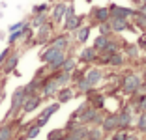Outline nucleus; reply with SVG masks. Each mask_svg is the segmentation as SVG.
<instances>
[{
    "mask_svg": "<svg viewBox=\"0 0 146 140\" xmlns=\"http://www.w3.org/2000/svg\"><path fill=\"white\" fill-rule=\"evenodd\" d=\"M139 125H141L142 131H146V116H141V120H139Z\"/></svg>",
    "mask_w": 146,
    "mask_h": 140,
    "instance_id": "nucleus-29",
    "label": "nucleus"
},
{
    "mask_svg": "<svg viewBox=\"0 0 146 140\" xmlns=\"http://www.w3.org/2000/svg\"><path fill=\"white\" fill-rule=\"evenodd\" d=\"M112 28L114 30H124V28H127V21L125 19H118V17H112Z\"/></svg>",
    "mask_w": 146,
    "mask_h": 140,
    "instance_id": "nucleus-10",
    "label": "nucleus"
},
{
    "mask_svg": "<svg viewBox=\"0 0 146 140\" xmlns=\"http://www.w3.org/2000/svg\"><path fill=\"white\" fill-rule=\"evenodd\" d=\"M23 26H25V22H17V24H13V26H9V32H15V30H21Z\"/></svg>",
    "mask_w": 146,
    "mask_h": 140,
    "instance_id": "nucleus-27",
    "label": "nucleus"
},
{
    "mask_svg": "<svg viewBox=\"0 0 146 140\" xmlns=\"http://www.w3.org/2000/svg\"><path fill=\"white\" fill-rule=\"evenodd\" d=\"M137 88H139V79L135 75H129L127 79H125V90H127V92H135Z\"/></svg>",
    "mask_w": 146,
    "mask_h": 140,
    "instance_id": "nucleus-8",
    "label": "nucleus"
},
{
    "mask_svg": "<svg viewBox=\"0 0 146 140\" xmlns=\"http://www.w3.org/2000/svg\"><path fill=\"white\" fill-rule=\"evenodd\" d=\"M144 2H146V0H144Z\"/></svg>",
    "mask_w": 146,
    "mask_h": 140,
    "instance_id": "nucleus-33",
    "label": "nucleus"
},
{
    "mask_svg": "<svg viewBox=\"0 0 146 140\" xmlns=\"http://www.w3.org/2000/svg\"><path fill=\"white\" fill-rule=\"evenodd\" d=\"M8 56H9V49H4V51L0 52V65L6 62V58H8Z\"/></svg>",
    "mask_w": 146,
    "mask_h": 140,
    "instance_id": "nucleus-25",
    "label": "nucleus"
},
{
    "mask_svg": "<svg viewBox=\"0 0 146 140\" xmlns=\"http://www.w3.org/2000/svg\"><path fill=\"white\" fill-rule=\"evenodd\" d=\"M142 105H144V110H146V99H144V101H142Z\"/></svg>",
    "mask_w": 146,
    "mask_h": 140,
    "instance_id": "nucleus-32",
    "label": "nucleus"
},
{
    "mask_svg": "<svg viewBox=\"0 0 146 140\" xmlns=\"http://www.w3.org/2000/svg\"><path fill=\"white\" fill-rule=\"evenodd\" d=\"M109 62H111V64H114V65H120L122 64V58H120V56H114V58H111Z\"/></svg>",
    "mask_w": 146,
    "mask_h": 140,
    "instance_id": "nucleus-30",
    "label": "nucleus"
},
{
    "mask_svg": "<svg viewBox=\"0 0 146 140\" xmlns=\"http://www.w3.org/2000/svg\"><path fill=\"white\" fill-rule=\"evenodd\" d=\"M105 45H107V39H105V36H99V38L96 39V49H103Z\"/></svg>",
    "mask_w": 146,
    "mask_h": 140,
    "instance_id": "nucleus-19",
    "label": "nucleus"
},
{
    "mask_svg": "<svg viewBox=\"0 0 146 140\" xmlns=\"http://www.w3.org/2000/svg\"><path fill=\"white\" fill-rule=\"evenodd\" d=\"M81 58L84 60V62H90V60H94V51H92V49H86V51H82Z\"/></svg>",
    "mask_w": 146,
    "mask_h": 140,
    "instance_id": "nucleus-16",
    "label": "nucleus"
},
{
    "mask_svg": "<svg viewBox=\"0 0 146 140\" xmlns=\"http://www.w3.org/2000/svg\"><path fill=\"white\" fill-rule=\"evenodd\" d=\"M56 90H58V84H56L54 79H51V81H47L43 84V93H45V95H52Z\"/></svg>",
    "mask_w": 146,
    "mask_h": 140,
    "instance_id": "nucleus-7",
    "label": "nucleus"
},
{
    "mask_svg": "<svg viewBox=\"0 0 146 140\" xmlns=\"http://www.w3.org/2000/svg\"><path fill=\"white\" fill-rule=\"evenodd\" d=\"M62 67H64V71H71L73 67H75V62H73V60H64V64H62Z\"/></svg>",
    "mask_w": 146,
    "mask_h": 140,
    "instance_id": "nucleus-17",
    "label": "nucleus"
},
{
    "mask_svg": "<svg viewBox=\"0 0 146 140\" xmlns=\"http://www.w3.org/2000/svg\"><path fill=\"white\" fill-rule=\"evenodd\" d=\"M25 99H26L25 88H19L17 92L13 93V99H11V114H13V112H17L19 108H23V103H25Z\"/></svg>",
    "mask_w": 146,
    "mask_h": 140,
    "instance_id": "nucleus-1",
    "label": "nucleus"
},
{
    "mask_svg": "<svg viewBox=\"0 0 146 140\" xmlns=\"http://www.w3.org/2000/svg\"><path fill=\"white\" fill-rule=\"evenodd\" d=\"M99 79H101V73H99L98 69H92V71L88 73V77H86V81H88V84H90V86H94Z\"/></svg>",
    "mask_w": 146,
    "mask_h": 140,
    "instance_id": "nucleus-9",
    "label": "nucleus"
},
{
    "mask_svg": "<svg viewBox=\"0 0 146 140\" xmlns=\"http://www.w3.org/2000/svg\"><path fill=\"white\" fill-rule=\"evenodd\" d=\"M58 58H64V52H62L60 49H54V47L47 49V51L41 54V60H43V62H47V64H52V62L58 60Z\"/></svg>",
    "mask_w": 146,
    "mask_h": 140,
    "instance_id": "nucleus-2",
    "label": "nucleus"
},
{
    "mask_svg": "<svg viewBox=\"0 0 146 140\" xmlns=\"http://www.w3.org/2000/svg\"><path fill=\"white\" fill-rule=\"evenodd\" d=\"M79 88H81L82 92H88V88H90V84H88V81L84 79V81H81V82H79Z\"/></svg>",
    "mask_w": 146,
    "mask_h": 140,
    "instance_id": "nucleus-26",
    "label": "nucleus"
},
{
    "mask_svg": "<svg viewBox=\"0 0 146 140\" xmlns=\"http://www.w3.org/2000/svg\"><path fill=\"white\" fill-rule=\"evenodd\" d=\"M66 45H68V39H66L64 36H62V38H56L54 41H52V47H54V49H60V51L64 49Z\"/></svg>",
    "mask_w": 146,
    "mask_h": 140,
    "instance_id": "nucleus-14",
    "label": "nucleus"
},
{
    "mask_svg": "<svg viewBox=\"0 0 146 140\" xmlns=\"http://www.w3.org/2000/svg\"><path fill=\"white\" fill-rule=\"evenodd\" d=\"M43 22H45V15H43V13H38V17L34 19V26H41Z\"/></svg>",
    "mask_w": 146,
    "mask_h": 140,
    "instance_id": "nucleus-21",
    "label": "nucleus"
},
{
    "mask_svg": "<svg viewBox=\"0 0 146 140\" xmlns=\"http://www.w3.org/2000/svg\"><path fill=\"white\" fill-rule=\"evenodd\" d=\"M11 133H13L11 125H4V127H0V140H9V138H11Z\"/></svg>",
    "mask_w": 146,
    "mask_h": 140,
    "instance_id": "nucleus-11",
    "label": "nucleus"
},
{
    "mask_svg": "<svg viewBox=\"0 0 146 140\" xmlns=\"http://www.w3.org/2000/svg\"><path fill=\"white\" fill-rule=\"evenodd\" d=\"M116 123H118V122H116V118H112V116H111V118H109L107 122H105V129H112V127L116 125Z\"/></svg>",
    "mask_w": 146,
    "mask_h": 140,
    "instance_id": "nucleus-23",
    "label": "nucleus"
},
{
    "mask_svg": "<svg viewBox=\"0 0 146 140\" xmlns=\"http://www.w3.org/2000/svg\"><path fill=\"white\" fill-rule=\"evenodd\" d=\"M71 90H68V88H64V90H60V93H58V99H60V103H64V101H68V99H71Z\"/></svg>",
    "mask_w": 146,
    "mask_h": 140,
    "instance_id": "nucleus-15",
    "label": "nucleus"
},
{
    "mask_svg": "<svg viewBox=\"0 0 146 140\" xmlns=\"http://www.w3.org/2000/svg\"><path fill=\"white\" fill-rule=\"evenodd\" d=\"M41 103V99L38 97V95H26V99H25V103H23V110L25 112H32V110H36L38 108V105Z\"/></svg>",
    "mask_w": 146,
    "mask_h": 140,
    "instance_id": "nucleus-3",
    "label": "nucleus"
},
{
    "mask_svg": "<svg viewBox=\"0 0 146 140\" xmlns=\"http://www.w3.org/2000/svg\"><path fill=\"white\" fill-rule=\"evenodd\" d=\"M112 17H118V19H125L127 15H133L131 9H125V8H118V6H112Z\"/></svg>",
    "mask_w": 146,
    "mask_h": 140,
    "instance_id": "nucleus-6",
    "label": "nucleus"
},
{
    "mask_svg": "<svg viewBox=\"0 0 146 140\" xmlns=\"http://www.w3.org/2000/svg\"><path fill=\"white\" fill-rule=\"evenodd\" d=\"M39 129H41V127H38V125H34V127H32L30 131L26 133V138H34V136H38V135H39Z\"/></svg>",
    "mask_w": 146,
    "mask_h": 140,
    "instance_id": "nucleus-18",
    "label": "nucleus"
},
{
    "mask_svg": "<svg viewBox=\"0 0 146 140\" xmlns=\"http://www.w3.org/2000/svg\"><path fill=\"white\" fill-rule=\"evenodd\" d=\"M96 19H98L99 22H105L109 19V11L105 8H101V9H96Z\"/></svg>",
    "mask_w": 146,
    "mask_h": 140,
    "instance_id": "nucleus-13",
    "label": "nucleus"
},
{
    "mask_svg": "<svg viewBox=\"0 0 146 140\" xmlns=\"http://www.w3.org/2000/svg\"><path fill=\"white\" fill-rule=\"evenodd\" d=\"M62 136H64L62 131H52L51 135H49V140H62Z\"/></svg>",
    "mask_w": 146,
    "mask_h": 140,
    "instance_id": "nucleus-20",
    "label": "nucleus"
},
{
    "mask_svg": "<svg viewBox=\"0 0 146 140\" xmlns=\"http://www.w3.org/2000/svg\"><path fill=\"white\" fill-rule=\"evenodd\" d=\"M19 64V54H13V56H8L4 62V73H11L13 69L17 67Z\"/></svg>",
    "mask_w": 146,
    "mask_h": 140,
    "instance_id": "nucleus-5",
    "label": "nucleus"
},
{
    "mask_svg": "<svg viewBox=\"0 0 146 140\" xmlns=\"http://www.w3.org/2000/svg\"><path fill=\"white\" fill-rule=\"evenodd\" d=\"M120 125H125V123H129V114H122V118H120Z\"/></svg>",
    "mask_w": 146,
    "mask_h": 140,
    "instance_id": "nucleus-28",
    "label": "nucleus"
},
{
    "mask_svg": "<svg viewBox=\"0 0 146 140\" xmlns=\"http://www.w3.org/2000/svg\"><path fill=\"white\" fill-rule=\"evenodd\" d=\"M56 110H58V105H51V106H47V108H45V110L41 112V116H39V120L36 122V125H38V127H43V125H45V123L49 122V118H51V114H54Z\"/></svg>",
    "mask_w": 146,
    "mask_h": 140,
    "instance_id": "nucleus-4",
    "label": "nucleus"
},
{
    "mask_svg": "<svg viewBox=\"0 0 146 140\" xmlns=\"http://www.w3.org/2000/svg\"><path fill=\"white\" fill-rule=\"evenodd\" d=\"M47 11V4H39V6H36L34 8V13L38 15V13H45Z\"/></svg>",
    "mask_w": 146,
    "mask_h": 140,
    "instance_id": "nucleus-24",
    "label": "nucleus"
},
{
    "mask_svg": "<svg viewBox=\"0 0 146 140\" xmlns=\"http://www.w3.org/2000/svg\"><path fill=\"white\" fill-rule=\"evenodd\" d=\"M141 11H142V13H144V15H146V6H142V9H141Z\"/></svg>",
    "mask_w": 146,
    "mask_h": 140,
    "instance_id": "nucleus-31",
    "label": "nucleus"
},
{
    "mask_svg": "<svg viewBox=\"0 0 146 140\" xmlns=\"http://www.w3.org/2000/svg\"><path fill=\"white\" fill-rule=\"evenodd\" d=\"M64 13H66V6L64 4H58L54 8V11H52V19H54V21H60V19L64 17Z\"/></svg>",
    "mask_w": 146,
    "mask_h": 140,
    "instance_id": "nucleus-12",
    "label": "nucleus"
},
{
    "mask_svg": "<svg viewBox=\"0 0 146 140\" xmlns=\"http://www.w3.org/2000/svg\"><path fill=\"white\" fill-rule=\"evenodd\" d=\"M88 32H90L88 28H82V30H79V41H86V38H88Z\"/></svg>",
    "mask_w": 146,
    "mask_h": 140,
    "instance_id": "nucleus-22",
    "label": "nucleus"
}]
</instances>
